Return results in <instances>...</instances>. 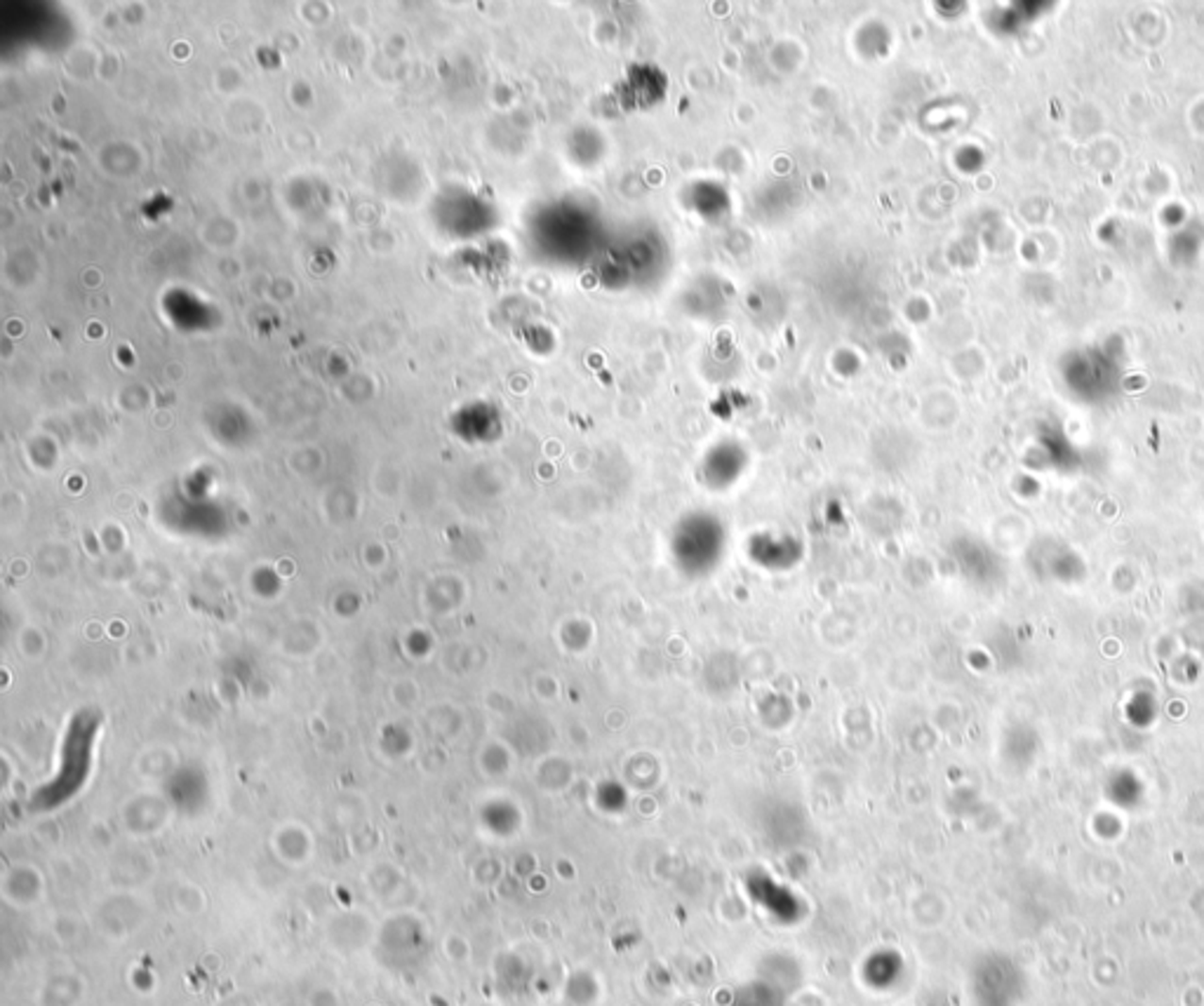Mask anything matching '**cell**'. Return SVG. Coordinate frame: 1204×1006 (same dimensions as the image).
<instances>
[{"label":"cell","mask_w":1204,"mask_h":1006,"mask_svg":"<svg viewBox=\"0 0 1204 1006\" xmlns=\"http://www.w3.org/2000/svg\"><path fill=\"white\" fill-rule=\"evenodd\" d=\"M85 993V985L78 976L61 974L47 981L41 988V1004L42 1006H74L80 1002Z\"/></svg>","instance_id":"6da1fadb"},{"label":"cell","mask_w":1204,"mask_h":1006,"mask_svg":"<svg viewBox=\"0 0 1204 1006\" xmlns=\"http://www.w3.org/2000/svg\"><path fill=\"white\" fill-rule=\"evenodd\" d=\"M308 1006H341V998L335 988H316L308 998Z\"/></svg>","instance_id":"7a4b0ae2"}]
</instances>
